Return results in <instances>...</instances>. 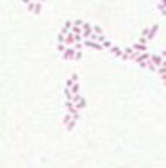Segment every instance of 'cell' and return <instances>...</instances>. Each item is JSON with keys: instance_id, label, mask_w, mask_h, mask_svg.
Returning a JSON list of instances; mask_svg holds the SVG:
<instances>
[{"instance_id": "1", "label": "cell", "mask_w": 166, "mask_h": 168, "mask_svg": "<svg viewBox=\"0 0 166 168\" xmlns=\"http://www.w3.org/2000/svg\"><path fill=\"white\" fill-rule=\"evenodd\" d=\"M157 31H159V23H154L152 27H147V29H143V31H141V34H143V36H147L148 41H152L154 38L157 36Z\"/></svg>"}, {"instance_id": "2", "label": "cell", "mask_w": 166, "mask_h": 168, "mask_svg": "<svg viewBox=\"0 0 166 168\" xmlns=\"http://www.w3.org/2000/svg\"><path fill=\"white\" fill-rule=\"evenodd\" d=\"M75 56V48H73V45H66V48H64V52H63V59H73Z\"/></svg>"}, {"instance_id": "3", "label": "cell", "mask_w": 166, "mask_h": 168, "mask_svg": "<svg viewBox=\"0 0 166 168\" xmlns=\"http://www.w3.org/2000/svg\"><path fill=\"white\" fill-rule=\"evenodd\" d=\"M91 32H93V25L84 21V23H82V38H90Z\"/></svg>"}, {"instance_id": "4", "label": "cell", "mask_w": 166, "mask_h": 168, "mask_svg": "<svg viewBox=\"0 0 166 168\" xmlns=\"http://www.w3.org/2000/svg\"><path fill=\"white\" fill-rule=\"evenodd\" d=\"M150 61H152L155 66H161L163 61H164V57L161 56V54H150Z\"/></svg>"}, {"instance_id": "5", "label": "cell", "mask_w": 166, "mask_h": 168, "mask_svg": "<svg viewBox=\"0 0 166 168\" xmlns=\"http://www.w3.org/2000/svg\"><path fill=\"white\" fill-rule=\"evenodd\" d=\"M109 52L112 54V56H116V57H122V54H123V48H120L118 45H111V47H109Z\"/></svg>"}, {"instance_id": "6", "label": "cell", "mask_w": 166, "mask_h": 168, "mask_svg": "<svg viewBox=\"0 0 166 168\" xmlns=\"http://www.w3.org/2000/svg\"><path fill=\"white\" fill-rule=\"evenodd\" d=\"M130 47H132L136 52H145V50L148 48V45H145V43H139V41H136V43H134V45H130Z\"/></svg>"}, {"instance_id": "7", "label": "cell", "mask_w": 166, "mask_h": 168, "mask_svg": "<svg viewBox=\"0 0 166 168\" xmlns=\"http://www.w3.org/2000/svg\"><path fill=\"white\" fill-rule=\"evenodd\" d=\"M73 43H75V34L72 31H68L66 36H64V45H73Z\"/></svg>"}, {"instance_id": "8", "label": "cell", "mask_w": 166, "mask_h": 168, "mask_svg": "<svg viewBox=\"0 0 166 168\" xmlns=\"http://www.w3.org/2000/svg\"><path fill=\"white\" fill-rule=\"evenodd\" d=\"M75 124H77V120H73V118H72V120L66 124V131H73V129H75Z\"/></svg>"}, {"instance_id": "9", "label": "cell", "mask_w": 166, "mask_h": 168, "mask_svg": "<svg viewBox=\"0 0 166 168\" xmlns=\"http://www.w3.org/2000/svg\"><path fill=\"white\" fill-rule=\"evenodd\" d=\"M147 68L150 70V72H157V66H155V64H154V63H152L150 59L147 61Z\"/></svg>"}, {"instance_id": "10", "label": "cell", "mask_w": 166, "mask_h": 168, "mask_svg": "<svg viewBox=\"0 0 166 168\" xmlns=\"http://www.w3.org/2000/svg\"><path fill=\"white\" fill-rule=\"evenodd\" d=\"M64 97H66V100H72V97H73V93L70 91V88H68V86L64 88Z\"/></svg>"}, {"instance_id": "11", "label": "cell", "mask_w": 166, "mask_h": 168, "mask_svg": "<svg viewBox=\"0 0 166 168\" xmlns=\"http://www.w3.org/2000/svg\"><path fill=\"white\" fill-rule=\"evenodd\" d=\"M93 32H96V34H104V29H102L100 25H93Z\"/></svg>"}, {"instance_id": "12", "label": "cell", "mask_w": 166, "mask_h": 168, "mask_svg": "<svg viewBox=\"0 0 166 168\" xmlns=\"http://www.w3.org/2000/svg\"><path fill=\"white\" fill-rule=\"evenodd\" d=\"M111 45H112V43H111L109 39H104V41H102V47H104V50H109Z\"/></svg>"}, {"instance_id": "13", "label": "cell", "mask_w": 166, "mask_h": 168, "mask_svg": "<svg viewBox=\"0 0 166 168\" xmlns=\"http://www.w3.org/2000/svg\"><path fill=\"white\" fill-rule=\"evenodd\" d=\"M75 61H79V59H82V50H75V56H73Z\"/></svg>"}, {"instance_id": "14", "label": "cell", "mask_w": 166, "mask_h": 168, "mask_svg": "<svg viewBox=\"0 0 166 168\" xmlns=\"http://www.w3.org/2000/svg\"><path fill=\"white\" fill-rule=\"evenodd\" d=\"M70 120H72V114H70V113L66 111V114H64V118H63V122H64V125H66V124H68Z\"/></svg>"}, {"instance_id": "15", "label": "cell", "mask_w": 166, "mask_h": 168, "mask_svg": "<svg viewBox=\"0 0 166 168\" xmlns=\"http://www.w3.org/2000/svg\"><path fill=\"white\" fill-rule=\"evenodd\" d=\"M123 52H125V54H127V56L130 57V54L134 52V48H132V47H127V48H123ZM129 61H130V59H129Z\"/></svg>"}, {"instance_id": "16", "label": "cell", "mask_w": 166, "mask_h": 168, "mask_svg": "<svg viewBox=\"0 0 166 168\" xmlns=\"http://www.w3.org/2000/svg\"><path fill=\"white\" fill-rule=\"evenodd\" d=\"M64 48H66V45H64V43H59V45H57V50H59L61 54L64 52Z\"/></svg>"}, {"instance_id": "17", "label": "cell", "mask_w": 166, "mask_h": 168, "mask_svg": "<svg viewBox=\"0 0 166 168\" xmlns=\"http://www.w3.org/2000/svg\"><path fill=\"white\" fill-rule=\"evenodd\" d=\"M159 2H161V4H163V5L166 7V0H159Z\"/></svg>"}, {"instance_id": "18", "label": "cell", "mask_w": 166, "mask_h": 168, "mask_svg": "<svg viewBox=\"0 0 166 168\" xmlns=\"http://www.w3.org/2000/svg\"><path fill=\"white\" fill-rule=\"evenodd\" d=\"M161 56H163V57H166V50H163V52H161Z\"/></svg>"}, {"instance_id": "19", "label": "cell", "mask_w": 166, "mask_h": 168, "mask_svg": "<svg viewBox=\"0 0 166 168\" xmlns=\"http://www.w3.org/2000/svg\"><path fill=\"white\" fill-rule=\"evenodd\" d=\"M39 2H41V4H43V2H45V0H39Z\"/></svg>"}]
</instances>
